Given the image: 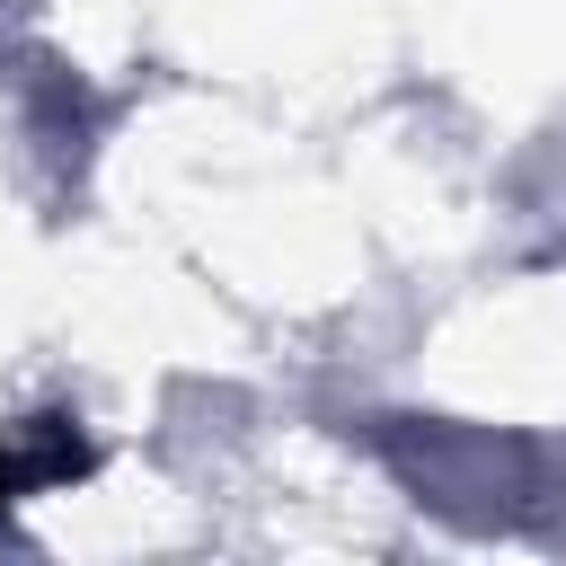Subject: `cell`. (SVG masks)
Instances as JSON below:
<instances>
[{
  "label": "cell",
  "instance_id": "1",
  "mask_svg": "<svg viewBox=\"0 0 566 566\" xmlns=\"http://www.w3.org/2000/svg\"><path fill=\"white\" fill-rule=\"evenodd\" d=\"M80 469H88V442H80L71 416H27V424H9V433H0V513H9L18 495L71 486Z\"/></svg>",
  "mask_w": 566,
  "mask_h": 566
}]
</instances>
